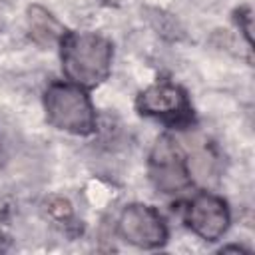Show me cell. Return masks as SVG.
<instances>
[{
	"mask_svg": "<svg viewBox=\"0 0 255 255\" xmlns=\"http://www.w3.org/2000/svg\"><path fill=\"white\" fill-rule=\"evenodd\" d=\"M114 48L96 32H66L60 40V60L68 82L80 88L100 86L112 70Z\"/></svg>",
	"mask_w": 255,
	"mask_h": 255,
	"instance_id": "cell-1",
	"label": "cell"
},
{
	"mask_svg": "<svg viewBox=\"0 0 255 255\" xmlns=\"http://www.w3.org/2000/svg\"><path fill=\"white\" fill-rule=\"evenodd\" d=\"M44 110L48 124L56 129L90 135L96 131V110L86 88L72 82H54L44 92Z\"/></svg>",
	"mask_w": 255,
	"mask_h": 255,
	"instance_id": "cell-2",
	"label": "cell"
},
{
	"mask_svg": "<svg viewBox=\"0 0 255 255\" xmlns=\"http://www.w3.org/2000/svg\"><path fill=\"white\" fill-rule=\"evenodd\" d=\"M149 179L161 193H177L191 185L187 159L169 135H161L149 153Z\"/></svg>",
	"mask_w": 255,
	"mask_h": 255,
	"instance_id": "cell-3",
	"label": "cell"
},
{
	"mask_svg": "<svg viewBox=\"0 0 255 255\" xmlns=\"http://www.w3.org/2000/svg\"><path fill=\"white\" fill-rule=\"evenodd\" d=\"M141 116L161 120L169 126H187L191 122V104L187 94L169 82H157L145 88L135 102Z\"/></svg>",
	"mask_w": 255,
	"mask_h": 255,
	"instance_id": "cell-4",
	"label": "cell"
},
{
	"mask_svg": "<svg viewBox=\"0 0 255 255\" xmlns=\"http://www.w3.org/2000/svg\"><path fill=\"white\" fill-rule=\"evenodd\" d=\"M118 233L124 241L141 249H157L167 241V225L161 213L145 203H131L122 209Z\"/></svg>",
	"mask_w": 255,
	"mask_h": 255,
	"instance_id": "cell-5",
	"label": "cell"
},
{
	"mask_svg": "<svg viewBox=\"0 0 255 255\" xmlns=\"http://www.w3.org/2000/svg\"><path fill=\"white\" fill-rule=\"evenodd\" d=\"M229 219L231 217L225 199L209 191L197 193L185 209V221L189 229L205 241H217L227 231Z\"/></svg>",
	"mask_w": 255,
	"mask_h": 255,
	"instance_id": "cell-6",
	"label": "cell"
},
{
	"mask_svg": "<svg viewBox=\"0 0 255 255\" xmlns=\"http://www.w3.org/2000/svg\"><path fill=\"white\" fill-rule=\"evenodd\" d=\"M28 24L32 30V36L36 42L40 44H52L62 40V36L66 34V30L62 28V24L42 6H30L28 10Z\"/></svg>",
	"mask_w": 255,
	"mask_h": 255,
	"instance_id": "cell-7",
	"label": "cell"
},
{
	"mask_svg": "<svg viewBox=\"0 0 255 255\" xmlns=\"http://www.w3.org/2000/svg\"><path fill=\"white\" fill-rule=\"evenodd\" d=\"M237 24H239V30L243 32V36H245L247 44L251 46V42H253V38H251V30H253V16H251V10H249V8L239 10Z\"/></svg>",
	"mask_w": 255,
	"mask_h": 255,
	"instance_id": "cell-8",
	"label": "cell"
},
{
	"mask_svg": "<svg viewBox=\"0 0 255 255\" xmlns=\"http://www.w3.org/2000/svg\"><path fill=\"white\" fill-rule=\"evenodd\" d=\"M229 251H235V253H249L245 247H241V245H227V247H221L219 249V253H229Z\"/></svg>",
	"mask_w": 255,
	"mask_h": 255,
	"instance_id": "cell-9",
	"label": "cell"
},
{
	"mask_svg": "<svg viewBox=\"0 0 255 255\" xmlns=\"http://www.w3.org/2000/svg\"><path fill=\"white\" fill-rule=\"evenodd\" d=\"M106 4H110V6H120V4H124L126 0H104Z\"/></svg>",
	"mask_w": 255,
	"mask_h": 255,
	"instance_id": "cell-10",
	"label": "cell"
},
{
	"mask_svg": "<svg viewBox=\"0 0 255 255\" xmlns=\"http://www.w3.org/2000/svg\"><path fill=\"white\" fill-rule=\"evenodd\" d=\"M0 243H2V239H0Z\"/></svg>",
	"mask_w": 255,
	"mask_h": 255,
	"instance_id": "cell-11",
	"label": "cell"
}]
</instances>
